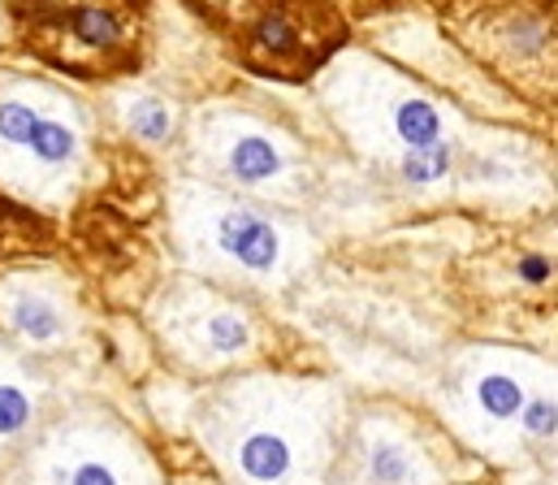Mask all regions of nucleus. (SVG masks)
Instances as JSON below:
<instances>
[{
    "mask_svg": "<svg viewBox=\"0 0 558 485\" xmlns=\"http://www.w3.org/2000/svg\"><path fill=\"white\" fill-rule=\"evenodd\" d=\"M186 421L221 485H329L351 399L329 377L234 373Z\"/></svg>",
    "mask_w": 558,
    "mask_h": 485,
    "instance_id": "f257e3e1",
    "label": "nucleus"
},
{
    "mask_svg": "<svg viewBox=\"0 0 558 485\" xmlns=\"http://www.w3.org/2000/svg\"><path fill=\"white\" fill-rule=\"evenodd\" d=\"M555 381V364L511 347H468L433 390L437 421L476 456L498 464L529 460L520 416L537 386Z\"/></svg>",
    "mask_w": 558,
    "mask_h": 485,
    "instance_id": "f03ea898",
    "label": "nucleus"
},
{
    "mask_svg": "<svg viewBox=\"0 0 558 485\" xmlns=\"http://www.w3.org/2000/svg\"><path fill=\"white\" fill-rule=\"evenodd\" d=\"M13 485H165V473L122 416L74 403L22 442Z\"/></svg>",
    "mask_w": 558,
    "mask_h": 485,
    "instance_id": "7ed1b4c3",
    "label": "nucleus"
},
{
    "mask_svg": "<svg viewBox=\"0 0 558 485\" xmlns=\"http://www.w3.org/2000/svg\"><path fill=\"white\" fill-rule=\"evenodd\" d=\"M329 485H450V469L412 416L364 408L347 421Z\"/></svg>",
    "mask_w": 558,
    "mask_h": 485,
    "instance_id": "20e7f679",
    "label": "nucleus"
},
{
    "mask_svg": "<svg viewBox=\"0 0 558 485\" xmlns=\"http://www.w3.org/2000/svg\"><path fill=\"white\" fill-rule=\"evenodd\" d=\"M156 334L165 351L191 373H230L252 364L260 351V329L252 313L204 291L169 300V308L156 313Z\"/></svg>",
    "mask_w": 558,
    "mask_h": 485,
    "instance_id": "39448f33",
    "label": "nucleus"
},
{
    "mask_svg": "<svg viewBox=\"0 0 558 485\" xmlns=\"http://www.w3.org/2000/svg\"><path fill=\"white\" fill-rule=\"evenodd\" d=\"M195 217H199V243H208V256H217L230 274L247 282H274L290 269V256H294L290 239L269 213L221 199Z\"/></svg>",
    "mask_w": 558,
    "mask_h": 485,
    "instance_id": "423d86ee",
    "label": "nucleus"
},
{
    "mask_svg": "<svg viewBox=\"0 0 558 485\" xmlns=\"http://www.w3.org/2000/svg\"><path fill=\"white\" fill-rule=\"evenodd\" d=\"M0 325L26 351H57L78 338L74 304L48 282H9L0 291Z\"/></svg>",
    "mask_w": 558,
    "mask_h": 485,
    "instance_id": "0eeeda50",
    "label": "nucleus"
},
{
    "mask_svg": "<svg viewBox=\"0 0 558 485\" xmlns=\"http://www.w3.org/2000/svg\"><path fill=\"white\" fill-rule=\"evenodd\" d=\"M44 399H48L44 377L22 355H9L0 368V464L13 460L22 451V442L39 429Z\"/></svg>",
    "mask_w": 558,
    "mask_h": 485,
    "instance_id": "6e6552de",
    "label": "nucleus"
},
{
    "mask_svg": "<svg viewBox=\"0 0 558 485\" xmlns=\"http://www.w3.org/2000/svg\"><path fill=\"white\" fill-rule=\"evenodd\" d=\"M286 148L269 131H230L221 144V169L239 182V186H274L278 178H286Z\"/></svg>",
    "mask_w": 558,
    "mask_h": 485,
    "instance_id": "1a4fd4ad",
    "label": "nucleus"
},
{
    "mask_svg": "<svg viewBox=\"0 0 558 485\" xmlns=\"http://www.w3.org/2000/svg\"><path fill=\"white\" fill-rule=\"evenodd\" d=\"M386 118H390V135H395V165L403 161V157H412V153H424V148H437V144H454V135H450V126H446V109L437 105V100H428V96H420V92H408V96H399L390 109H386Z\"/></svg>",
    "mask_w": 558,
    "mask_h": 485,
    "instance_id": "9d476101",
    "label": "nucleus"
},
{
    "mask_svg": "<svg viewBox=\"0 0 558 485\" xmlns=\"http://www.w3.org/2000/svg\"><path fill=\"white\" fill-rule=\"evenodd\" d=\"M17 153L35 165V169L57 173V169L78 165V157H83V135H78V126L70 118H57V113L44 109V118L35 122V131L26 135V144Z\"/></svg>",
    "mask_w": 558,
    "mask_h": 485,
    "instance_id": "9b49d317",
    "label": "nucleus"
},
{
    "mask_svg": "<svg viewBox=\"0 0 558 485\" xmlns=\"http://www.w3.org/2000/svg\"><path fill=\"white\" fill-rule=\"evenodd\" d=\"M520 434H524L529 456H537L555 442V381L533 390V399L524 403V416H520Z\"/></svg>",
    "mask_w": 558,
    "mask_h": 485,
    "instance_id": "f8f14e48",
    "label": "nucleus"
},
{
    "mask_svg": "<svg viewBox=\"0 0 558 485\" xmlns=\"http://www.w3.org/2000/svg\"><path fill=\"white\" fill-rule=\"evenodd\" d=\"M126 122H131V131L140 140H147V144H165L173 135V109L165 100H156V96H135L126 105Z\"/></svg>",
    "mask_w": 558,
    "mask_h": 485,
    "instance_id": "ddd939ff",
    "label": "nucleus"
},
{
    "mask_svg": "<svg viewBox=\"0 0 558 485\" xmlns=\"http://www.w3.org/2000/svg\"><path fill=\"white\" fill-rule=\"evenodd\" d=\"M9 355H13V351H9L4 342H0V368H4V360H9Z\"/></svg>",
    "mask_w": 558,
    "mask_h": 485,
    "instance_id": "4468645a",
    "label": "nucleus"
}]
</instances>
